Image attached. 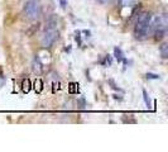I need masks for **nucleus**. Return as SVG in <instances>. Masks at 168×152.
I'll list each match as a JSON object with an SVG mask.
<instances>
[{"label":"nucleus","mask_w":168,"mask_h":152,"mask_svg":"<svg viewBox=\"0 0 168 152\" xmlns=\"http://www.w3.org/2000/svg\"><path fill=\"white\" fill-rule=\"evenodd\" d=\"M147 77L148 79H159V75H157V74H147Z\"/></svg>","instance_id":"10"},{"label":"nucleus","mask_w":168,"mask_h":152,"mask_svg":"<svg viewBox=\"0 0 168 152\" xmlns=\"http://www.w3.org/2000/svg\"><path fill=\"white\" fill-rule=\"evenodd\" d=\"M114 55H115V57H116L119 61H121V60H123V52H121V50H120V48L115 47V48H114Z\"/></svg>","instance_id":"8"},{"label":"nucleus","mask_w":168,"mask_h":152,"mask_svg":"<svg viewBox=\"0 0 168 152\" xmlns=\"http://www.w3.org/2000/svg\"><path fill=\"white\" fill-rule=\"evenodd\" d=\"M143 98H144V102H145L147 108H150V107H152V104H150V98H149V95H148V93H147L145 90H143Z\"/></svg>","instance_id":"7"},{"label":"nucleus","mask_w":168,"mask_h":152,"mask_svg":"<svg viewBox=\"0 0 168 152\" xmlns=\"http://www.w3.org/2000/svg\"><path fill=\"white\" fill-rule=\"evenodd\" d=\"M33 69H34V71H36V72H38V74H41V72H42V67H41V62H39V60H36V61H34V67H33Z\"/></svg>","instance_id":"9"},{"label":"nucleus","mask_w":168,"mask_h":152,"mask_svg":"<svg viewBox=\"0 0 168 152\" xmlns=\"http://www.w3.org/2000/svg\"><path fill=\"white\" fill-rule=\"evenodd\" d=\"M61 3H62V7H66V3H64V0H61Z\"/></svg>","instance_id":"12"},{"label":"nucleus","mask_w":168,"mask_h":152,"mask_svg":"<svg viewBox=\"0 0 168 152\" xmlns=\"http://www.w3.org/2000/svg\"><path fill=\"white\" fill-rule=\"evenodd\" d=\"M58 37H59V33H58V30L56 28H46L44 33L42 36L41 43H42V46L44 48H51L56 43Z\"/></svg>","instance_id":"3"},{"label":"nucleus","mask_w":168,"mask_h":152,"mask_svg":"<svg viewBox=\"0 0 168 152\" xmlns=\"http://www.w3.org/2000/svg\"><path fill=\"white\" fill-rule=\"evenodd\" d=\"M167 25H168V19H167L165 14L152 18V20H150V29L153 30V32H155V30H164L165 32Z\"/></svg>","instance_id":"4"},{"label":"nucleus","mask_w":168,"mask_h":152,"mask_svg":"<svg viewBox=\"0 0 168 152\" xmlns=\"http://www.w3.org/2000/svg\"><path fill=\"white\" fill-rule=\"evenodd\" d=\"M150 20H152V14L148 12H143L138 15L135 27H134V36H135V38L143 39L147 37V34L150 30Z\"/></svg>","instance_id":"1"},{"label":"nucleus","mask_w":168,"mask_h":152,"mask_svg":"<svg viewBox=\"0 0 168 152\" xmlns=\"http://www.w3.org/2000/svg\"><path fill=\"white\" fill-rule=\"evenodd\" d=\"M160 56L163 57V58H167L168 57V45L167 43H163L162 46H160Z\"/></svg>","instance_id":"6"},{"label":"nucleus","mask_w":168,"mask_h":152,"mask_svg":"<svg viewBox=\"0 0 168 152\" xmlns=\"http://www.w3.org/2000/svg\"><path fill=\"white\" fill-rule=\"evenodd\" d=\"M56 25H57V18L54 15L49 17V19L46 23V28H56Z\"/></svg>","instance_id":"5"},{"label":"nucleus","mask_w":168,"mask_h":152,"mask_svg":"<svg viewBox=\"0 0 168 152\" xmlns=\"http://www.w3.org/2000/svg\"><path fill=\"white\" fill-rule=\"evenodd\" d=\"M133 2V0H123V5H128V4H130Z\"/></svg>","instance_id":"11"},{"label":"nucleus","mask_w":168,"mask_h":152,"mask_svg":"<svg viewBox=\"0 0 168 152\" xmlns=\"http://www.w3.org/2000/svg\"><path fill=\"white\" fill-rule=\"evenodd\" d=\"M103 3H109V2H111V0H101Z\"/></svg>","instance_id":"13"},{"label":"nucleus","mask_w":168,"mask_h":152,"mask_svg":"<svg viewBox=\"0 0 168 152\" xmlns=\"http://www.w3.org/2000/svg\"><path fill=\"white\" fill-rule=\"evenodd\" d=\"M23 12L28 20H36L41 15V5L38 0H28L24 4Z\"/></svg>","instance_id":"2"}]
</instances>
